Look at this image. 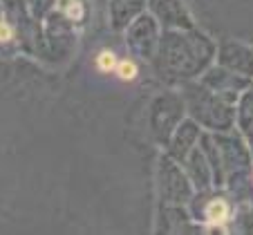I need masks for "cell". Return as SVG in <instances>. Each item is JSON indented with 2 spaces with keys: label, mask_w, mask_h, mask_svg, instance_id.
Instances as JSON below:
<instances>
[{
  "label": "cell",
  "mask_w": 253,
  "mask_h": 235,
  "mask_svg": "<svg viewBox=\"0 0 253 235\" xmlns=\"http://www.w3.org/2000/svg\"><path fill=\"white\" fill-rule=\"evenodd\" d=\"M224 61L229 63L231 70H235L242 77H253V49L244 47V45H229L224 52Z\"/></svg>",
  "instance_id": "1"
},
{
  "label": "cell",
  "mask_w": 253,
  "mask_h": 235,
  "mask_svg": "<svg viewBox=\"0 0 253 235\" xmlns=\"http://www.w3.org/2000/svg\"><path fill=\"white\" fill-rule=\"evenodd\" d=\"M231 217V206L226 199H213L206 206V222L209 224H226Z\"/></svg>",
  "instance_id": "2"
},
{
  "label": "cell",
  "mask_w": 253,
  "mask_h": 235,
  "mask_svg": "<svg viewBox=\"0 0 253 235\" xmlns=\"http://www.w3.org/2000/svg\"><path fill=\"white\" fill-rule=\"evenodd\" d=\"M117 72H119V78L132 81V78L137 77V65H134L132 61H121L119 65H117Z\"/></svg>",
  "instance_id": "3"
},
{
  "label": "cell",
  "mask_w": 253,
  "mask_h": 235,
  "mask_svg": "<svg viewBox=\"0 0 253 235\" xmlns=\"http://www.w3.org/2000/svg\"><path fill=\"white\" fill-rule=\"evenodd\" d=\"M96 65H99V70H103V72H110V70H115L119 63H117L115 54L112 52H101L99 58H96Z\"/></svg>",
  "instance_id": "4"
},
{
  "label": "cell",
  "mask_w": 253,
  "mask_h": 235,
  "mask_svg": "<svg viewBox=\"0 0 253 235\" xmlns=\"http://www.w3.org/2000/svg\"><path fill=\"white\" fill-rule=\"evenodd\" d=\"M244 106H247V110H244V123L249 125V128H253V92L251 94L244 96Z\"/></svg>",
  "instance_id": "5"
},
{
  "label": "cell",
  "mask_w": 253,
  "mask_h": 235,
  "mask_svg": "<svg viewBox=\"0 0 253 235\" xmlns=\"http://www.w3.org/2000/svg\"><path fill=\"white\" fill-rule=\"evenodd\" d=\"M9 36H11V29L5 23H0V40H7Z\"/></svg>",
  "instance_id": "6"
}]
</instances>
